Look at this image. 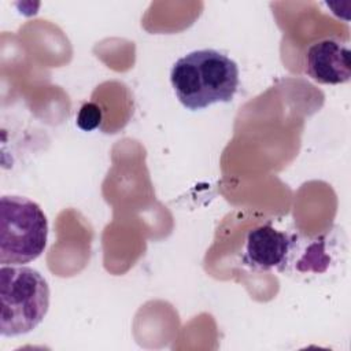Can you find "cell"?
<instances>
[{
  "label": "cell",
  "mask_w": 351,
  "mask_h": 351,
  "mask_svg": "<svg viewBox=\"0 0 351 351\" xmlns=\"http://www.w3.org/2000/svg\"><path fill=\"white\" fill-rule=\"evenodd\" d=\"M170 82L185 108L203 110L215 103L232 101L239 88V67L217 49H197L176 60Z\"/></svg>",
  "instance_id": "1"
},
{
  "label": "cell",
  "mask_w": 351,
  "mask_h": 351,
  "mask_svg": "<svg viewBox=\"0 0 351 351\" xmlns=\"http://www.w3.org/2000/svg\"><path fill=\"white\" fill-rule=\"evenodd\" d=\"M49 308V287L40 271L29 266L1 265L0 333L21 336L36 329Z\"/></svg>",
  "instance_id": "2"
},
{
  "label": "cell",
  "mask_w": 351,
  "mask_h": 351,
  "mask_svg": "<svg viewBox=\"0 0 351 351\" xmlns=\"http://www.w3.org/2000/svg\"><path fill=\"white\" fill-rule=\"evenodd\" d=\"M48 221L37 203L23 196L0 199V263L22 265L45 250Z\"/></svg>",
  "instance_id": "3"
},
{
  "label": "cell",
  "mask_w": 351,
  "mask_h": 351,
  "mask_svg": "<svg viewBox=\"0 0 351 351\" xmlns=\"http://www.w3.org/2000/svg\"><path fill=\"white\" fill-rule=\"evenodd\" d=\"M350 48L336 37H325L308 45L304 53V71L318 84L339 85L351 77Z\"/></svg>",
  "instance_id": "4"
},
{
  "label": "cell",
  "mask_w": 351,
  "mask_h": 351,
  "mask_svg": "<svg viewBox=\"0 0 351 351\" xmlns=\"http://www.w3.org/2000/svg\"><path fill=\"white\" fill-rule=\"evenodd\" d=\"M291 245L292 241L287 233L271 225H261L248 232L243 261L255 270L280 267L285 263Z\"/></svg>",
  "instance_id": "5"
},
{
  "label": "cell",
  "mask_w": 351,
  "mask_h": 351,
  "mask_svg": "<svg viewBox=\"0 0 351 351\" xmlns=\"http://www.w3.org/2000/svg\"><path fill=\"white\" fill-rule=\"evenodd\" d=\"M101 123V110L95 103H85L77 114V126L85 132L95 130Z\"/></svg>",
  "instance_id": "6"
}]
</instances>
